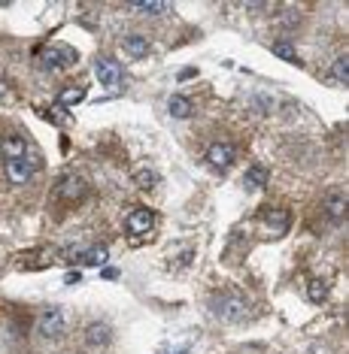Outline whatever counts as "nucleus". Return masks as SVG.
I'll use <instances>...</instances> for the list:
<instances>
[{
    "label": "nucleus",
    "instance_id": "nucleus-1",
    "mask_svg": "<svg viewBox=\"0 0 349 354\" xmlns=\"http://www.w3.org/2000/svg\"><path fill=\"white\" fill-rule=\"evenodd\" d=\"M64 258L70 264H79V267H103L109 251H107V245H76V249H70Z\"/></svg>",
    "mask_w": 349,
    "mask_h": 354
},
{
    "label": "nucleus",
    "instance_id": "nucleus-2",
    "mask_svg": "<svg viewBox=\"0 0 349 354\" xmlns=\"http://www.w3.org/2000/svg\"><path fill=\"white\" fill-rule=\"evenodd\" d=\"M64 327H67V318H64V312H61L58 306L46 309V312L40 315V321H37V333L43 339H61L64 336Z\"/></svg>",
    "mask_w": 349,
    "mask_h": 354
},
{
    "label": "nucleus",
    "instance_id": "nucleus-3",
    "mask_svg": "<svg viewBox=\"0 0 349 354\" xmlns=\"http://www.w3.org/2000/svg\"><path fill=\"white\" fill-rule=\"evenodd\" d=\"M55 197L64 203H79L88 197V182L82 176H64V179L55 185Z\"/></svg>",
    "mask_w": 349,
    "mask_h": 354
},
{
    "label": "nucleus",
    "instance_id": "nucleus-4",
    "mask_svg": "<svg viewBox=\"0 0 349 354\" xmlns=\"http://www.w3.org/2000/svg\"><path fill=\"white\" fill-rule=\"evenodd\" d=\"M94 76L101 79L103 88H109V91H116L118 85H122V67H118L113 58H107V55H97L94 58Z\"/></svg>",
    "mask_w": 349,
    "mask_h": 354
},
{
    "label": "nucleus",
    "instance_id": "nucleus-5",
    "mask_svg": "<svg viewBox=\"0 0 349 354\" xmlns=\"http://www.w3.org/2000/svg\"><path fill=\"white\" fill-rule=\"evenodd\" d=\"M125 230H128L134 239L149 236V233L155 230V212L152 209H134L128 218H125Z\"/></svg>",
    "mask_w": 349,
    "mask_h": 354
},
{
    "label": "nucleus",
    "instance_id": "nucleus-6",
    "mask_svg": "<svg viewBox=\"0 0 349 354\" xmlns=\"http://www.w3.org/2000/svg\"><path fill=\"white\" fill-rule=\"evenodd\" d=\"M243 312H246V306H243L240 297H231V294H222L213 300V315L225 318V321H240Z\"/></svg>",
    "mask_w": 349,
    "mask_h": 354
},
{
    "label": "nucleus",
    "instance_id": "nucleus-7",
    "mask_svg": "<svg viewBox=\"0 0 349 354\" xmlns=\"http://www.w3.org/2000/svg\"><path fill=\"white\" fill-rule=\"evenodd\" d=\"M76 58H79V55H76L70 46H49L40 61H43L46 70H64V67H70V64H76Z\"/></svg>",
    "mask_w": 349,
    "mask_h": 354
},
{
    "label": "nucleus",
    "instance_id": "nucleus-8",
    "mask_svg": "<svg viewBox=\"0 0 349 354\" xmlns=\"http://www.w3.org/2000/svg\"><path fill=\"white\" fill-rule=\"evenodd\" d=\"M325 215L331 221H344L346 215V191L344 188H331L325 197Z\"/></svg>",
    "mask_w": 349,
    "mask_h": 354
},
{
    "label": "nucleus",
    "instance_id": "nucleus-9",
    "mask_svg": "<svg viewBox=\"0 0 349 354\" xmlns=\"http://www.w3.org/2000/svg\"><path fill=\"white\" fill-rule=\"evenodd\" d=\"M231 161H234V146H228V143H213V146L207 148V164H209V167L225 169V167H231Z\"/></svg>",
    "mask_w": 349,
    "mask_h": 354
},
{
    "label": "nucleus",
    "instance_id": "nucleus-10",
    "mask_svg": "<svg viewBox=\"0 0 349 354\" xmlns=\"http://www.w3.org/2000/svg\"><path fill=\"white\" fill-rule=\"evenodd\" d=\"M31 173H34V164L27 158L6 161V179H10L12 185H25V182L31 179Z\"/></svg>",
    "mask_w": 349,
    "mask_h": 354
},
{
    "label": "nucleus",
    "instance_id": "nucleus-11",
    "mask_svg": "<svg viewBox=\"0 0 349 354\" xmlns=\"http://www.w3.org/2000/svg\"><path fill=\"white\" fill-rule=\"evenodd\" d=\"M86 342L92 345V349H107V345L113 342V330H109V324H103V321L88 324L86 327Z\"/></svg>",
    "mask_w": 349,
    "mask_h": 354
},
{
    "label": "nucleus",
    "instance_id": "nucleus-12",
    "mask_svg": "<svg viewBox=\"0 0 349 354\" xmlns=\"http://www.w3.org/2000/svg\"><path fill=\"white\" fill-rule=\"evenodd\" d=\"M25 152H27V143H25V137H18V133H10V137H3V143H0V154H3L6 161L25 158Z\"/></svg>",
    "mask_w": 349,
    "mask_h": 354
},
{
    "label": "nucleus",
    "instance_id": "nucleus-13",
    "mask_svg": "<svg viewBox=\"0 0 349 354\" xmlns=\"http://www.w3.org/2000/svg\"><path fill=\"white\" fill-rule=\"evenodd\" d=\"M243 185H246V191H264V185H268V167H249L246 176H243Z\"/></svg>",
    "mask_w": 349,
    "mask_h": 354
},
{
    "label": "nucleus",
    "instance_id": "nucleus-14",
    "mask_svg": "<svg viewBox=\"0 0 349 354\" xmlns=\"http://www.w3.org/2000/svg\"><path fill=\"white\" fill-rule=\"evenodd\" d=\"M122 46H125V52H128L131 58H143V55H149V40L137 37V33H128V37L122 40Z\"/></svg>",
    "mask_w": 349,
    "mask_h": 354
},
{
    "label": "nucleus",
    "instance_id": "nucleus-15",
    "mask_svg": "<svg viewBox=\"0 0 349 354\" xmlns=\"http://www.w3.org/2000/svg\"><path fill=\"white\" fill-rule=\"evenodd\" d=\"M289 212L285 209H270V212H264V224H268L274 233H283V230H289Z\"/></svg>",
    "mask_w": 349,
    "mask_h": 354
},
{
    "label": "nucleus",
    "instance_id": "nucleus-16",
    "mask_svg": "<svg viewBox=\"0 0 349 354\" xmlns=\"http://www.w3.org/2000/svg\"><path fill=\"white\" fill-rule=\"evenodd\" d=\"M167 112H170V118H188L192 115V103H188L183 94H173L170 100H167Z\"/></svg>",
    "mask_w": 349,
    "mask_h": 354
},
{
    "label": "nucleus",
    "instance_id": "nucleus-17",
    "mask_svg": "<svg viewBox=\"0 0 349 354\" xmlns=\"http://www.w3.org/2000/svg\"><path fill=\"white\" fill-rule=\"evenodd\" d=\"M274 55L283 61H292V64H301V58H298V52L289 46V42H274Z\"/></svg>",
    "mask_w": 349,
    "mask_h": 354
},
{
    "label": "nucleus",
    "instance_id": "nucleus-18",
    "mask_svg": "<svg viewBox=\"0 0 349 354\" xmlns=\"http://www.w3.org/2000/svg\"><path fill=\"white\" fill-rule=\"evenodd\" d=\"M58 100H61V106L82 103V100H86V91H82V88H64V91H61V97H58Z\"/></svg>",
    "mask_w": 349,
    "mask_h": 354
},
{
    "label": "nucleus",
    "instance_id": "nucleus-19",
    "mask_svg": "<svg viewBox=\"0 0 349 354\" xmlns=\"http://www.w3.org/2000/svg\"><path fill=\"white\" fill-rule=\"evenodd\" d=\"M134 12H143V16H161L167 12V3H128Z\"/></svg>",
    "mask_w": 349,
    "mask_h": 354
},
{
    "label": "nucleus",
    "instance_id": "nucleus-20",
    "mask_svg": "<svg viewBox=\"0 0 349 354\" xmlns=\"http://www.w3.org/2000/svg\"><path fill=\"white\" fill-rule=\"evenodd\" d=\"M307 294H310V300H313V303H325V300H328V288H325V282L313 279V282H310V291H307Z\"/></svg>",
    "mask_w": 349,
    "mask_h": 354
},
{
    "label": "nucleus",
    "instance_id": "nucleus-21",
    "mask_svg": "<svg viewBox=\"0 0 349 354\" xmlns=\"http://www.w3.org/2000/svg\"><path fill=\"white\" fill-rule=\"evenodd\" d=\"M334 76H337V79H340V85H346L349 82V73H346V55H340V58L337 61H334Z\"/></svg>",
    "mask_w": 349,
    "mask_h": 354
},
{
    "label": "nucleus",
    "instance_id": "nucleus-22",
    "mask_svg": "<svg viewBox=\"0 0 349 354\" xmlns=\"http://www.w3.org/2000/svg\"><path fill=\"white\" fill-rule=\"evenodd\" d=\"M137 185H143V188H152V185H155V176H152L149 169H143V173H137Z\"/></svg>",
    "mask_w": 349,
    "mask_h": 354
},
{
    "label": "nucleus",
    "instance_id": "nucleus-23",
    "mask_svg": "<svg viewBox=\"0 0 349 354\" xmlns=\"http://www.w3.org/2000/svg\"><path fill=\"white\" fill-rule=\"evenodd\" d=\"M194 76H198V70H194V67H188V70H183V73H179V79H194Z\"/></svg>",
    "mask_w": 349,
    "mask_h": 354
},
{
    "label": "nucleus",
    "instance_id": "nucleus-24",
    "mask_svg": "<svg viewBox=\"0 0 349 354\" xmlns=\"http://www.w3.org/2000/svg\"><path fill=\"white\" fill-rule=\"evenodd\" d=\"M173 354H188V349H179V351H173Z\"/></svg>",
    "mask_w": 349,
    "mask_h": 354
}]
</instances>
